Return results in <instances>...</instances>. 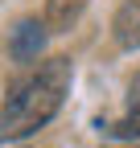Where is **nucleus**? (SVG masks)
Listing matches in <instances>:
<instances>
[{
	"label": "nucleus",
	"instance_id": "obj_1",
	"mask_svg": "<svg viewBox=\"0 0 140 148\" xmlns=\"http://www.w3.org/2000/svg\"><path fill=\"white\" fill-rule=\"evenodd\" d=\"M66 86H70V62L66 58H49L33 74H25L4 95V107H0V144L25 140L37 127H45L58 115V107L66 99Z\"/></svg>",
	"mask_w": 140,
	"mask_h": 148
},
{
	"label": "nucleus",
	"instance_id": "obj_2",
	"mask_svg": "<svg viewBox=\"0 0 140 148\" xmlns=\"http://www.w3.org/2000/svg\"><path fill=\"white\" fill-rule=\"evenodd\" d=\"M99 132H107L115 140H136L140 136V74L128 82V103H124V115L119 119H99Z\"/></svg>",
	"mask_w": 140,
	"mask_h": 148
},
{
	"label": "nucleus",
	"instance_id": "obj_3",
	"mask_svg": "<svg viewBox=\"0 0 140 148\" xmlns=\"http://www.w3.org/2000/svg\"><path fill=\"white\" fill-rule=\"evenodd\" d=\"M8 49H12L16 62H33V58L45 49V25L33 21V16L16 21V25H12V37H8Z\"/></svg>",
	"mask_w": 140,
	"mask_h": 148
},
{
	"label": "nucleus",
	"instance_id": "obj_4",
	"mask_svg": "<svg viewBox=\"0 0 140 148\" xmlns=\"http://www.w3.org/2000/svg\"><path fill=\"white\" fill-rule=\"evenodd\" d=\"M115 41L119 45H128V49H136L140 45V0H128L124 8L115 12Z\"/></svg>",
	"mask_w": 140,
	"mask_h": 148
},
{
	"label": "nucleus",
	"instance_id": "obj_5",
	"mask_svg": "<svg viewBox=\"0 0 140 148\" xmlns=\"http://www.w3.org/2000/svg\"><path fill=\"white\" fill-rule=\"evenodd\" d=\"M82 8H86V0H45V25L54 33H62L82 16Z\"/></svg>",
	"mask_w": 140,
	"mask_h": 148
}]
</instances>
